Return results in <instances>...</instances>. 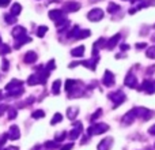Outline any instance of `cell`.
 I'll use <instances>...</instances> for the list:
<instances>
[{
  "label": "cell",
  "instance_id": "cell-25",
  "mask_svg": "<svg viewBox=\"0 0 155 150\" xmlns=\"http://www.w3.org/2000/svg\"><path fill=\"white\" fill-rule=\"evenodd\" d=\"M21 11H22V5L19 4V3H14L12 7H11V14H12L14 16H16L21 14Z\"/></svg>",
  "mask_w": 155,
  "mask_h": 150
},
{
  "label": "cell",
  "instance_id": "cell-30",
  "mask_svg": "<svg viewBox=\"0 0 155 150\" xmlns=\"http://www.w3.org/2000/svg\"><path fill=\"white\" fill-rule=\"evenodd\" d=\"M118 10H120V5H118V4H116V3H110V4L107 5V11H109L110 14H114V12H117Z\"/></svg>",
  "mask_w": 155,
  "mask_h": 150
},
{
  "label": "cell",
  "instance_id": "cell-45",
  "mask_svg": "<svg viewBox=\"0 0 155 150\" xmlns=\"http://www.w3.org/2000/svg\"><path fill=\"white\" fill-rule=\"evenodd\" d=\"M135 46H136L137 49H143V48H146V46H147V44H146V43H139V44H136Z\"/></svg>",
  "mask_w": 155,
  "mask_h": 150
},
{
  "label": "cell",
  "instance_id": "cell-15",
  "mask_svg": "<svg viewBox=\"0 0 155 150\" xmlns=\"http://www.w3.org/2000/svg\"><path fill=\"white\" fill-rule=\"evenodd\" d=\"M35 60H37V53H35L34 51H29L25 53L23 62L26 63V64H33V63H35Z\"/></svg>",
  "mask_w": 155,
  "mask_h": 150
},
{
  "label": "cell",
  "instance_id": "cell-23",
  "mask_svg": "<svg viewBox=\"0 0 155 150\" xmlns=\"http://www.w3.org/2000/svg\"><path fill=\"white\" fill-rule=\"evenodd\" d=\"M68 25H70V21H68L65 16L61 19H59V21H56V26H57V29H59V32H61L63 29H65Z\"/></svg>",
  "mask_w": 155,
  "mask_h": 150
},
{
  "label": "cell",
  "instance_id": "cell-12",
  "mask_svg": "<svg viewBox=\"0 0 155 150\" xmlns=\"http://www.w3.org/2000/svg\"><path fill=\"white\" fill-rule=\"evenodd\" d=\"M8 138L12 141H16L21 138V131H19V127L16 124H12L10 127V131H8Z\"/></svg>",
  "mask_w": 155,
  "mask_h": 150
},
{
  "label": "cell",
  "instance_id": "cell-34",
  "mask_svg": "<svg viewBox=\"0 0 155 150\" xmlns=\"http://www.w3.org/2000/svg\"><path fill=\"white\" fill-rule=\"evenodd\" d=\"M45 148L46 149H56V148H59V142H56V141H48V142H45Z\"/></svg>",
  "mask_w": 155,
  "mask_h": 150
},
{
  "label": "cell",
  "instance_id": "cell-13",
  "mask_svg": "<svg viewBox=\"0 0 155 150\" xmlns=\"http://www.w3.org/2000/svg\"><path fill=\"white\" fill-rule=\"evenodd\" d=\"M150 5H155V0H143L142 4H139L135 8H131V10H129V14L132 15V14H135L136 11L142 10V8H146V7H150Z\"/></svg>",
  "mask_w": 155,
  "mask_h": 150
},
{
  "label": "cell",
  "instance_id": "cell-22",
  "mask_svg": "<svg viewBox=\"0 0 155 150\" xmlns=\"http://www.w3.org/2000/svg\"><path fill=\"white\" fill-rule=\"evenodd\" d=\"M25 33H26V29H25L23 26H15L12 29V37L18 38V37H21V36H25Z\"/></svg>",
  "mask_w": 155,
  "mask_h": 150
},
{
  "label": "cell",
  "instance_id": "cell-39",
  "mask_svg": "<svg viewBox=\"0 0 155 150\" xmlns=\"http://www.w3.org/2000/svg\"><path fill=\"white\" fill-rule=\"evenodd\" d=\"M46 32H48V27L46 26H40L38 27V30H37V36L38 37H44Z\"/></svg>",
  "mask_w": 155,
  "mask_h": 150
},
{
  "label": "cell",
  "instance_id": "cell-28",
  "mask_svg": "<svg viewBox=\"0 0 155 150\" xmlns=\"http://www.w3.org/2000/svg\"><path fill=\"white\" fill-rule=\"evenodd\" d=\"M60 87H61V80H54L53 85H52V91H53V94H59L60 93Z\"/></svg>",
  "mask_w": 155,
  "mask_h": 150
},
{
  "label": "cell",
  "instance_id": "cell-16",
  "mask_svg": "<svg viewBox=\"0 0 155 150\" xmlns=\"http://www.w3.org/2000/svg\"><path fill=\"white\" fill-rule=\"evenodd\" d=\"M113 143V138H105L98 143V150H110Z\"/></svg>",
  "mask_w": 155,
  "mask_h": 150
},
{
  "label": "cell",
  "instance_id": "cell-35",
  "mask_svg": "<svg viewBox=\"0 0 155 150\" xmlns=\"http://www.w3.org/2000/svg\"><path fill=\"white\" fill-rule=\"evenodd\" d=\"M79 30H80V27H79V26H75L70 33H68V38H76V36H78V33H79Z\"/></svg>",
  "mask_w": 155,
  "mask_h": 150
},
{
  "label": "cell",
  "instance_id": "cell-51",
  "mask_svg": "<svg viewBox=\"0 0 155 150\" xmlns=\"http://www.w3.org/2000/svg\"><path fill=\"white\" fill-rule=\"evenodd\" d=\"M5 150H19V149L15 148V146H11V148H8V149H5Z\"/></svg>",
  "mask_w": 155,
  "mask_h": 150
},
{
  "label": "cell",
  "instance_id": "cell-10",
  "mask_svg": "<svg viewBox=\"0 0 155 150\" xmlns=\"http://www.w3.org/2000/svg\"><path fill=\"white\" fill-rule=\"evenodd\" d=\"M135 118H136L135 109H131V111H128V112H127L123 118H121V121H123L125 126H129V124H132V121L135 120Z\"/></svg>",
  "mask_w": 155,
  "mask_h": 150
},
{
  "label": "cell",
  "instance_id": "cell-19",
  "mask_svg": "<svg viewBox=\"0 0 155 150\" xmlns=\"http://www.w3.org/2000/svg\"><path fill=\"white\" fill-rule=\"evenodd\" d=\"M15 40H16V43H15V45H14V48H15V49H19L22 45H25V44L30 43V38L27 37V36H21V37L15 38Z\"/></svg>",
  "mask_w": 155,
  "mask_h": 150
},
{
  "label": "cell",
  "instance_id": "cell-20",
  "mask_svg": "<svg viewBox=\"0 0 155 150\" xmlns=\"http://www.w3.org/2000/svg\"><path fill=\"white\" fill-rule=\"evenodd\" d=\"M21 86H23V82L19 79H12L10 83H7L5 85V90H12V89H18L21 87Z\"/></svg>",
  "mask_w": 155,
  "mask_h": 150
},
{
  "label": "cell",
  "instance_id": "cell-42",
  "mask_svg": "<svg viewBox=\"0 0 155 150\" xmlns=\"http://www.w3.org/2000/svg\"><path fill=\"white\" fill-rule=\"evenodd\" d=\"M101 115H102V109H101V108H99V109H97L95 112H94V115L90 118V120H91V121H94L97 118H98V116H101Z\"/></svg>",
  "mask_w": 155,
  "mask_h": 150
},
{
  "label": "cell",
  "instance_id": "cell-4",
  "mask_svg": "<svg viewBox=\"0 0 155 150\" xmlns=\"http://www.w3.org/2000/svg\"><path fill=\"white\" fill-rule=\"evenodd\" d=\"M109 98L114 102V108H117L118 105H121L125 101V94L123 93V90H116L109 94Z\"/></svg>",
  "mask_w": 155,
  "mask_h": 150
},
{
  "label": "cell",
  "instance_id": "cell-33",
  "mask_svg": "<svg viewBox=\"0 0 155 150\" xmlns=\"http://www.w3.org/2000/svg\"><path fill=\"white\" fill-rule=\"evenodd\" d=\"M4 19H5V22H7V23H10V25H12V23H15V22H16V16H14L12 14H5Z\"/></svg>",
  "mask_w": 155,
  "mask_h": 150
},
{
  "label": "cell",
  "instance_id": "cell-5",
  "mask_svg": "<svg viewBox=\"0 0 155 150\" xmlns=\"http://www.w3.org/2000/svg\"><path fill=\"white\" fill-rule=\"evenodd\" d=\"M104 18V11L101 8H93L91 11H88L87 14V19L91 22H98Z\"/></svg>",
  "mask_w": 155,
  "mask_h": 150
},
{
  "label": "cell",
  "instance_id": "cell-49",
  "mask_svg": "<svg viewBox=\"0 0 155 150\" xmlns=\"http://www.w3.org/2000/svg\"><path fill=\"white\" fill-rule=\"evenodd\" d=\"M148 132H150L151 135H155V124H154V126H151L150 128H148Z\"/></svg>",
  "mask_w": 155,
  "mask_h": 150
},
{
  "label": "cell",
  "instance_id": "cell-36",
  "mask_svg": "<svg viewBox=\"0 0 155 150\" xmlns=\"http://www.w3.org/2000/svg\"><path fill=\"white\" fill-rule=\"evenodd\" d=\"M67 132L65 131H63V132H60V134H57L56 137H54V141H56V142H61V141H64L65 138H67Z\"/></svg>",
  "mask_w": 155,
  "mask_h": 150
},
{
  "label": "cell",
  "instance_id": "cell-7",
  "mask_svg": "<svg viewBox=\"0 0 155 150\" xmlns=\"http://www.w3.org/2000/svg\"><path fill=\"white\" fill-rule=\"evenodd\" d=\"M83 130V126L80 121H78V123H74V128L72 131H70V134H68V137H70V139H76V138L80 137V132H82Z\"/></svg>",
  "mask_w": 155,
  "mask_h": 150
},
{
  "label": "cell",
  "instance_id": "cell-6",
  "mask_svg": "<svg viewBox=\"0 0 155 150\" xmlns=\"http://www.w3.org/2000/svg\"><path fill=\"white\" fill-rule=\"evenodd\" d=\"M139 90L144 91V93H147V94L155 93V80H151V79L144 80V82L142 83V86L139 87Z\"/></svg>",
  "mask_w": 155,
  "mask_h": 150
},
{
  "label": "cell",
  "instance_id": "cell-44",
  "mask_svg": "<svg viewBox=\"0 0 155 150\" xmlns=\"http://www.w3.org/2000/svg\"><path fill=\"white\" fill-rule=\"evenodd\" d=\"M7 109H8V107H7V105H0V116H2L3 113H4Z\"/></svg>",
  "mask_w": 155,
  "mask_h": 150
},
{
  "label": "cell",
  "instance_id": "cell-2",
  "mask_svg": "<svg viewBox=\"0 0 155 150\" xmlns=\"http://www.w3.org/2000/svg\"><path fill=\"white\" fill-rule=\"evenodd\" d=\"M109 130V126L105 123H97V124H91L87 130V135H101L104 132H106Z\"/></svg>",
  "mask_w": 155,
  "mask_h": 150
},
{
  "label": "cell",
  "instance_id": "cell-32",
  "mask_svg": "<svg viewBox=\"0 0 155 150\" xmlns=\"http://www.w3.org/2000/svg\"><path fill=\"white\" fill-rule=\"evenodd\" d=\"M31 118L33 119H42V118H45V112H44V111H41V109L34 111V112L31 113Z\"/></svg>",
  "mask_w": 155,
  "mask_h": 150
},
{
  "label": "cell",
  "instance_id": "cell-11",
  "mask_svg": "<svg viewBox=\"0 0 155 150\" xmlns=\"http://www.w3.org/2000/svg\"><path fill=\"white\" fill-rule=\"evenodd\" d=\"M98 60H99V55H98V56H93V59H90V60L80 62V64L84 66V67H87V68H90L91 71H95V67H97V63H98Z\"/></svg>",
  "mask_w": 155,
  "mask_h": 150
},
{
  "label": "cell",
  "instance_id": "cell-24",
  "mask_svg": "<svg viewBox=\"0 0 155 150\" xmlns=\"http://www.w3.org/2000/svg\"><path fill=\"white\" fill-rule=\"evenodd\" d=\"M71 55H72L74 57H82L83 55H84V46L80 45V46H76V48H74L72 51H71Z\"/></svg>",
  "mask_w": 155,
  "mask_h": 150
},
{
  "label": "cell",
  "instance_id": "cell-14",
  "mask_svg": "<svg viewBox=\"0 0 155 150\" xmlns=\"http://www.w3.org/2000/svg\"><path fill=\"white\" fill-rule=\"evenodd\" d=\"M120 38H121L120 34H116V36H113V37H110V40L106 41V45H105V48H106V49H110V51H112L113 48H116V45L118 44Z\"/></svg>",
  "mask_w": 155,
  "mask_h": 150
},
{
  "label": "cell",
  "instance_id": "cell-54",
  "mask_svg": "<svg viewBox=\"0 0 155 150\" xmlns=\"http://www.w3.org/2000/svg\"><path fill=\"white\" fill-rule=\"evenodd\" d=\"M0 44H2V37H0Z\"/></svg>",
  "mask_w": 155,
  "mask_h": 150
},
{
  "label": "cell",
  "instance_id": "cell-17",
  "mask_svg": "<svg viewBox=\"0 0 155 150\" xmlns=\"http://www.w3.org/2000/svg\"><path fill=\"white\" fill-rule=\"evenodd\" d=\"M49 18L54 22L59 21V19L64 18V11L63 10H51L49 11Z\"/></svg>",
  "mask_w": 155,
  "mask_h": 150
},
{
  "label": "cell",
  "instance_id": "cell-9",
  "mask_svg": "<svg viewBox=\"0 0 155 150\" xmlns=\"http://www.w3.org/2000/svg\"><path fill=\"white\" fill-rule=\"evenodd\" d=\"M127 87H131V89H135L137 86V79H136V75L129 73L128 75L125 77V80H124Z\"/></svg>",
  "mask_w": 155,
  "mask_h": 150
},
{
  "label": "cell",
  "instance_id": "cell-47",
  "mask_svg": "<svg viewBox=\"0 0 155 150\" xmlns=\"http://www.w3.org/2000/svg\"><path fill=\"white\" fill-rule=\"evenodd\" d=\"M7 4H10V0H0V7H5Z\"/></svg>",
  "mask_w": 155,
  "mask_h": 150
},
{
  "label": "cell",
  "instance_id": "cell-48",
  "mask_svg": "<svg viewBox=\"0 0 155 150\" xmlns=\"http://www.w3.org/2000/svg\"><path fill=\"white\" fill-rule=\"evenodd\" d=\"M153 73H155V64L148 67V70H147V74H153Z\"/></svg>",
  "mask_w": 155,
  "mask_h": 150
},
{
  "label": "cell",
  "instance_id": "cell-21",
  "mask_svg": "<svg viewBox=\"0 0 155 150\" xmlns=\"http://www.w3.org/2000/svg\"><path fill=\"white\" fill-rule=\"evenodd\" d=\"M78 113H79V108L78 107H70L67 109V118L70 119V120H74V119L78 116Z\"/></svg>",
  "mask_w": 155,
  "mask_h": 150
},
{
  "label": "cell",
  "instance_id": "cell-18",
  "mask_svg": "<svg viewBox=\"0 0 155 150\" xmlns=\"http://www.w3.org/2000/svg\"><path fill=\"white\" fill-rule=\"evenodd\" d=\"M80 8V4L76 2H68L64 4V11H67V12H75Z\"/></svg>",
  "mask_w": 155,
  "mask_h": 150
},
{
  "label": "cell",
  "instance_id": "cell-8",
  "mask_svg": "<svg viewBox=\"0 0 155 150\" xmlns=\"http://www.w3.org/2000/svg\"><path fill=\"white\" fill-rule=\"evenodd\" d=\"M102 83H104L106 87L114 86V74L110 73V71H105V75H104V78H102Z\"/></svg>",
  "mask_w": 155,
  "mask_h": 150
},
{
  "label": "cell",
  "instance_id": "cell-40",
  "mask_svg": "<svg viewBox=\"0 0 155 150\" xmlns=\"http://www.w3.org/2000/svg\"><path fill=\"white\" fill-rule=\"evenodd\" d=\"M54 67H56V63H54V60L52 59V60H49V62H48V64L45 66V70H48L49 73H51L52 70H54Z\"/></svg>",
  "mask_w": 155,
  "mask_h": 150
},
{
  "label": "cell",
  "instance_id": "cell-37",
  "mask_svg": "<svg viewBox=\"0 0 155 150\" xmlns=\"http://www.w3.org/2000/svg\"><path fill=\"white\" fill-rule=\"evenodd\" d=\"M146 55H147V57H150V59H155V45H153L151 48H147Z\"/></svg>",
  "mask_w": 155,
  "mask_h": 150
},
{
  "label": "cell",
  "instance_id": "cell-26",
  "mask_svg": "<svg viewBox=\"0 0 155 150\" xmlns=\"http://www.w3.org/2000/svg\"><path fill=\"white\" fill-rule=\"evenodd\" d=\"M23 93V87H18V89H12V90H10L7 93V96L8 97H18V96H21V94Z\"/></svg>",
  "mask_w": 155,
  "mask_h": 150
},
{
  "label": "cell",
  "instance_id": "cell-53",
  "mask_svg": "<svg viewBox=\"0 0 155 150\" xmlns=\"http://www.w3.org/2000/svg\"><path fill=\"white\" fill-rule=\"evenodd\" d=\"M2 98H3V94H2V90H0V101H2Z\"/></svg>",
  "mask_w": 155,
  "mask_h": 150
},
{
  "label": "cell",
  "instance_id": "cell-38",
  "mask_svg": "<svg viewBox=\"0 0 155 150\" xmlns=\"http://www.w3.org/2000/svg\"><path fill=\"white\" fill-rule=\"evenodd\" d=\"M63 120V116H61V113H56V115L52 118V121H51V124H56V123H60V121Z\"/></svg>",
  "mask_w": 155,
  "mask_h": 150
},
{
  "label": "cell",
  "instance_id": "cell-50",
  "mask_svg": "<svg viewBox=\"0 0 155 150\" xmlns=\"http://www.w3.org/2000/svg\"><path fill=\"white\" fill-rule=\"evenodd\" d=\"M121 51H128L129 49V45H127V44H124V45H121Z\"/></svg>",
  "mask_w": 155,
  "mask_h": 150
},
{
  "label": "cell",
  "instance_id": "cell-46",
  "mask_svg": "<svg viewBox=\"0 0 155 150\" xmlns=\"http://www.w3.org/2000/svg\"><path fill=\"white\" fill-rule=\"evenodd\" d=\"M8 70V62L5 59H3V71H7Z\"/></svg>",
  "mask_w": 155,
  "mask_h": 150
},
{
  "label": "cell",
  "instance_id": "cell-1",
  "mask_svg": "<svg viewBox=\"0 0 155 150\" xmlns=\"http://www.w3.org/2000/svg\"><path fill=\"white\" fill-rule=\"evenodd\" d=\"M48 77H49V71L48 70H42V67H38L37 68V73L29 77V79H27V85H30V86L45 85Z\"/></svg>",
  "mask_w": 155,
  "mask_h": 150
},
{
  "label": "cell",
  "instance_id": "cell-29",
  "mask_svg": "<svg viewBox=\"0 0 155 150\" xmlns=\"http://www.w3.org/2000/svg\"><path fill=\"white\" fill-rule=\"evenodd\" d=\"M76 85V80H74V79H67V82H65V91H71L72 90V87Z\"/></svg>",
  "mask_w": 155,
  "mask_h": 150
},
{
  "label": "cell",
  "instance_id": "cell-3",
  "mask_svg": "<svg viewBox=\"0 0 155 150\" xmlns=\"http://www.w3.org/2000/svg\"><path fill=\"white\" fill-rule=\"evenodd\" d=\"M135 109V113H136V118L142 119V120H150L151 118L154 116V112L147 108H142V107H137V108H134Z\"/></svg>",
  "mask_w": 155,
  "mask_h": 150
},
{
  "label": "cell",
  "instance_id": "cell-27",
  "mask_svg": "<svg viewBox=\"0 0 155 150\" xmlns=\"http://www.w3.org/2000/svg\"><path fill=\"white\" fill-rule=\"evenodd\" d=\"M91 34V32L88 29H80L79 30V33H78V36H76V38H79V40H83V38H86V37H88V36Z\"/></svg>",
  "mask_w": 155,
  "mask_h": 150
},
{
  "label": "cell",
  "instance_id": "cell-41",
  "mask_svg": "<svg viewBox=\"0 0 155 150\" xmlns=\"http://www.w3.org/2000/svg\"><path fill=\"white\" fill-rule=\"evenodd\" d=\"M15 118H16V109L15 108H8V119L12 120Z\"/></svg>",
  "mask_w": 155,
  "mask_h": 150
},
{
  "label": "cell",
  "instance_id": "cell-52",
  "mask_svg": "<svg viewBox=\"0 0 155 150\" xmlns=\"http://www.w3.org/2000/svg\"><path fill=\"white\" fill-rule=\"evenodd\" d=\"M129 2H131L132 4H135V3H136V2H139V0H129Z\"/></svg>",
  "mask_w": 155,
  "mask_h": 150
},
{
  "label": "cell",
  "instance_id": "cell-43",
  "mask_svg": "<svg viewBox=\"0 0 155 150\" xmlns=\"http://www.w3.org/2000/svg\"><path fill=\"white\" fill-rule=\"evenodd\" d=\"M74 148V143H67V145H64L60 150H71Z\"/></svg>",
  "mask_w": 155,
  "mask_h": 150
},
{
  "label": "cell",
  "instance_id": "cell-31",
  "mask_svg": "<svg viewBox=\"0 0 155 150\" xmlns=\"http://www.w3.org/2000/svg\"><path fill=\"white\" fill-rule=\"evenodd\" d=\"M11 52V48L7 45V44H0V55H7Z\"/></svg>",
  "mask_w": 155,
  "mask_h": 150
}]
</instances>
